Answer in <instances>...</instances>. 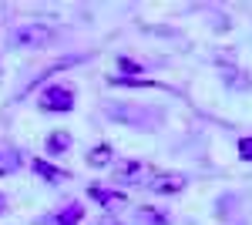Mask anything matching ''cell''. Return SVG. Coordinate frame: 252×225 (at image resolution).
Segmentation results:
<instances>
[{"label":"cell","instance_id":"9a60e30c","mask_svg":"<svg viewBox=\"0 0 252 225\" xmlns=\"http://www.w3.org/2000/svg\"><path fill=\"white\" fill-rule=\"evenodd\" d=\"M97 225H121V222H115V215H104V219H101Z\"/></svg>","mask_w":252,"mask_h":225},{"label":"cell","instance_id":"3957f363","mask_svg":"<svg viewBox=\"0 0 252 225\" xmlns=\"http://www.w3.org/2000/svg\"><path fill=\"white\" fill-rule=\"evenodd\" d=\"M40 108H44V111L67 114L74 108V91L64 88V84H51V88H44V94H40Z\"/></svg>","mask_w":252,"mask_h":225},{"label":"cell","instance_id":"52a82bcc","mask_svg":"<svg viewBox=\"0 0 252 225\" xmlns=\"http://www.w3.org/2000/svg\"><path fill=\"white\" fill-rule=\"evenodd\" d=\"M31 165H34V171H37L44 182H64V178H67V171H61L58 165H51V161H44V158H31Z\"/></svg>","mask_w":252,"mask_h":225},{"label":"cell","instance_id":"7c38bea8","mask_svg":"<svg viewBox=\"0 0 252 225\" xmlns=\"http://www.w3.org/2000/svg\"><path fill=\"white\" fill-rule=\"evenodd\" d=\"M111 84H131V88H155V81H141V77H111Z\"/></svg>","mask_w":252,"mask_h":225},{"label":"cell","instance_id":"7a4b0ae2","mask_svg":"<svg viewBox=\"0 0 252 225\" xmlns=\"http://www.w3.org/2000/svg\"><path fill=\"white\" fill-rule=\"evenodd\" d=\"M88 198L97 202V205L104 208L108 215H118V212H125L128 208V195L125 192H115V188H104V185H88Z\"/></svg>","mask_w":252,"mask_h":225},{"label":"cell","instance_id":"4fadbf2b","mask_svg":"<svg viewBox=\"0 0 252 225\" xmlns=\"http://www.w3.org/2000/svg\"><path fill=\"white\" fill-rule=\"evenodd\" d=\"M239 158L252 161V138H239Z\"/></svg>","mask_w":252,"mask_h":225},{"label":"cell","instance_id":"30bf717a","mask_svg":"<svg viewBox=\"0 0 252 225\" xmlns=\"http://www.w3.org/2000/svg\"><path fill=\"white\" fill-rule=\"evenodd\" d=\"M17 168H20V155L17 151L0 148V178H3V175H14Z\"/></svg>","mask_w":252,"mask_h":225},{"label":"cell","instance_id":"5b68a950","mask_svg":"<svg viewBox=\"0 0 252 225\" xmlns=\"http://www.w3.org/2000/svg\"><path fill=\"white\" fill-rule=\"evenodd\" d=\"M81 219H84V208H81L78 202H71V205L61 208V212H54V215H51L44 225H78Z\"/></svg>","mask_w":252,"mask_h":225},{"label":"cell","instance_id":"6da1fadb","mask_svg":"<svg viewBox=\"0 0 252 225\" xmlns=\"http://www.w3.org/2000/svg\"><path fill=\"white\" fill-rule=\"evenodd\" d=\"M51 40H54V31L47 24L27 20V24H17L10 31V51H44Z\"/></svg>","mask_w":252,"mask_h":225},{"label":"cell","instance_id":"8992f818","mask_svg":"<svg viewBox=\"0 0 252 225\" xmlns=\"http://www.w3.org/2000/svg\"><path fill=\"white\" fill-rule=\"evenodd\" d=\"M135 225H172V222H168L165 212H158V208H152V205H141L135 212Z\"/></svg>","mask_w":252,"mask_h":225},{"label":"cell","instance_id":"2e32d148","mask_svg":"<svg viewBox=\"0 0 252 225\" xmlns=\"http://www.w3.org/2000/svg\"><path fill=\"white\" fill-rule=\"evenodd\" d=\"M3 212H7V195L0 192V215H3Z\"/></svg>","mask_w":252,"mask_h":225},{"label":"cell","instance_id":"9c48e42d","mask_svg":"<svg viewBox=\"0 0 252 225\" xmlns=\"http://www.w3.org/2000/svg\"><path fill=\"white\" fill-rule=\"evenodd\" d=\"M111 145H97V148H91L88 151V165L91 168H104V165H111Z\"/></svg>","mask_w":252,"mask_h":225},{"label":"cell","instance_id":"5bb4252c","mask_svg":"<svg viewBox=\"0 0 252 225\" xmlns=\"http://www.w3.org/2000/svg\"><path fill=\"white\" fill-rule=\"evenodd\" d=\"M118 64H121V71H131V74H138V71H141V67H138L135 61H128V57H121Z\"/></svg>","mask_w":252,"mask_h":225},{"label":"cell","instance_id":"e0dca14e","mask_svg":"<svg viewBox=\"0 0 252 225\" xmlns=\"http://www.w3.org/2000/svg\"><path fill=\"white\" fill-rule=\"evenodd\" d=\"M0 74H3V67H0Z\"/></svg>","mask_w":252,"mask_h":225},{"label":"cell","instance_id":"ba28073f","mask_svg":"<svg viewBox=\"0 0 252 225\" xmlns=\"http://www.w3.org/2000/svg\"><path fill=\"white\" fill-rule=\"evenodd\" d=\"M141 171H145V165H141V161H125V165L115 171V182H118V185H128V182H135Z\"/></svg>","mask_w":252,"mask_h":225},{"label":"cell","instance_id":"277c9868","mask_svg":"<svg viewBox=\"0 0 252 225\" xmlns=\"http://www.w3.org/2000/svg\"><path fill=\"white\" fill-rule=\"evenodd\" d=\"M185 185H189V178L182 171H155L148 178V188L158 195H178V192H185Z\"/></svg>","mask_w":252,"mask_h":225},{"label":"cell","instance_id":"8fae6325","mask_svg":"<svg viewBox=\"0 0 252 225\" xmlns=\"http://www.w3.org/2000/svg\"><path fill=\"white\" fill-rule=\"evenodd\" d=\"M64 148H71V134H67V131L47 134V151H51V155H61Z\"/></svg>","mask_w":252,"mask_h":225}]
</instances>
